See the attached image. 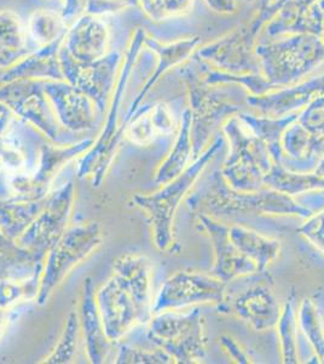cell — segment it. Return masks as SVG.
<instances>
[{
  "mask_svg": "<svg viewBox=\"0 0 324 364\" xmlns=\"http://www.w3.org/2000/svg\"><path fill=\"white\" fill-rule=\"evenodd\" d=\"M206 186L189 198V207L194 210L220 218L262 214V215H293L308 219L324 208V192L316 191L304 196L303 200L277 191L264 187L255 192L236 191L226 183L220 171H216Z\"/></svg>",
  "mask_w": 324,
  "mask_h": 364,
  "instance_id": "6da1fadb",
  "label": "cell"
},
{
  "mask_svg": "<svg viewBox=\"0 0 324 364\" xmlns=\"http://www.w3.org/2000/svg\"><path fill=\"white\" fill-rule=\"evenodd\" d=\"M178 75L188 90L195 159L205 151L210 137L218 127H220L230 117L242 112L236 97L247 91L245 89L240 90L238 87L241 85L238 84H231L233 87L228 89L229 84L211 85L206 83L193 60L181 65Z\"/></svg>",
  "mask_w": 324,
  "mask_h": 364,
  "instance_id": "7a4b0ae2",
  "label": "cell"
},
{
  "mask_svg": "<svg viewBox=\"0 0 324 364\" xmlns=\"http://www.w3.org/2000/svg\"><path fill=\"white\" fill-rule=\"evenodd\" d=\"M260 73L276 90L303 82L324 63V42L313 34H291L258 43Z\"/></svg>",
  "mask_w": 324,
  "mask_h": 364,
  "instance_id": "3957f363",
  "label": "cell"
},
{
  "mask_svg": "<svg viewBox=\"0 0 324 364\" xmlns=\"http://www.w3.org/2000/svg\"><path fill=\"white\" fill-rule=\"evenodd\" d=\"M224 137L218 136L212 145L190 163L189 166L172 181L164 183L160 190L150 195H135L132 203L143 210L152 226L154 243L159 250H169L174 243L173 225L181 200L191 191L203 170L222 149Z\"/></svg>",
  "mask_w": 324,
  "mask_h": 364,
  "instance_id": "277c9868",
  "label": "cell"
},
{
  "mask_svg": "<svg viewBox=\"0 0 324 364\" xmlns=\"http://www.w3.org/2000/svg\"><path fill=\"white\" fill-rule=\"evenodd\" d=\"M147 33L143 29H138L133 36L131 44L128 46V53L125 56V63L120 70V75L115 89L111 95V106L108 109L107 119L103 128L102 133L97 140L94 141V145L82 154L79 161L78 176L80 178H89L95 187L102 185L103 180L111 169L114 161L115 154L119 149L120 144L125 136V130L128 123L119 124L120 107L123 104V95L128 87L130 75L137 63L144 39Z\"/></svg>",
  "mask_w": 324,
  "mask_h": 364,
  "instance_id": "5b68a950",
  "label": "cell"
},
{
  "mask_svg": "<svg viewBox=\"0 0 324 364\" xmlns=\"http://www.w3.org/2000/svg\"><path fill=\"white\" fill-rule=\"evenodd\" d=\"M286 3L287 0H276L274 4L259 9L250 21L216 42L197 49L194 55L216 70L230 75L260 73V63L255 54L259 36Z\"/></svg>",
  "mask_w": 324,
  "mask_h": 364,
  "instance_id": "8992f818",
  "label": "cell"
},
{
  "mask_svg": "<svg viewBox=\"0 0 324 364\" xmlns=\"http://www.w3.org/2000/svg\"><path fill=\"white\" fill-rule=\"evenodd\" d=\"M222 130L230 145L220 170L223 178L231 188L241 192L263 190L264 176L274 164L269 147L247 130L238 114L228 118Z\"/></svg>",
  "mask_w": 324,
  "mask_h": 364,
  "instance_id": "52a82bcc",
  "label": "cell"
},
{
  "mask_svg": "<svg viewBox=\"0 0 324 364\" xmlns=\"http://www.w3.org/2000/svg\"><path fill=\"white\" fill-rule=\"evenodd\" d=\"M102 228L99 223H82L67 228L63 236L46 254L41 272L39 294L35 301L44 306L77 266L86 260L102 245Z\"/></svg>",
  "mask_w": 324,
  "mask_h": 364,
  "instance_id": "ba28073f",
  "label": "cell"
},
{
  "mask_svg": "<svg viewBox=\"0 0 324 364\" xmlns=\"http://www.w3.org/2000/svg\"><path fill=\"white\" fill-rule=\"evenodd\" d=\"M147 339L162 348L178 364L201 363L206 358L203 318L199 307L188 314L164 311L152 316L148 323Z\"/></svg>",
  "mask_w": 324,
  "mask_h": 364,
  "instance_id": "9c48e42d",
  "label": "cell"
},
{
  "mask_svg": "<svg viewBox=\"0 0 324 364\" xmlns=\"http://www.w3.org/2000/svg\"><path fill=\"white\" fill-rule=\"evenodd\" d=\"M226 283L225 300L220 307L242 319L257 331L274 329L279 322L281 306L265 272H255Z\"/></svg>",
  "mask_w": 324,
  "mask_h": 364,
  "instance_id": "30bf717a",
  "label": "cell"
},
{
  "mask_svg": "<svg viewBox=\"0 0 324 364\" xmlns=\"http://www.w3.org/2000/svg\"><path fill=\"white\" fill-rule=\"evenodd\" d=\"M45 80L17 79L0 87V101L8 105L15 116L20 117L38 129L55 145H70L78 142L75 135L58 123L54 108L44 90Z\"/></svg>",
  "mask_w": 324,
  "mask_h": 364,
  "instance_id": "8fae6325",
  "label": "cell"
},
{
  "mask_svg": "<svg viewBox=\"0 0 324 364\" xmlns=\"http://www.w3.org/2000/svg\"><path fill=\"white\" fill-rule=\"evenodd\" d=\"M94 139H84L70 145L44 144L41 146L39 161L32 171L11 175L9 180L13 198L40 200L51 193V186L58 173L65 166L82 157L94 145Z\"/></svg>",
  "mask_w": 324,
  "mask_h": 364,
  "instance_id": "7c38bea8",
  "label": "cell"
},
{
  "mask_svg": "<svg viewBox=\"0 0 324 364\" xmlns=\"http://www.w3.org/2000/svg\"><path fill=\"white\" fill-rule=\"evenodd\" d=\"M74 199L75 185L72 180L51 192L40 214L17 242L39 260H45L46 254L68 228Z\"/></svg>",
  "mask_w": 324,
  "mask_h": 364,
  "instance_id": "4fadbf2b",
  "label": "cell"
},
{
  "mask_svg": "<svg viewBox=\"0 0 324 364\" xmlns=\"http://www.w3.org/2000/svg\"><path fill=\"white\" fill-rule=\"evenodd\" d=\"M226 283L213 274L179 271L166 279L152 304V314L225 300ZM152 315V316H154Z\"/></svg>",
  "mask_w": 324,
  "mask_h": 364,
  "instance_id": "5bb4252c",
  "label": "cell"
},
{
  "mask_svg": "<svg viewBox=\"0 0 324 364\" xmlns=\"http://www.w3.org/2000/svg\"><path fill=\"white\" fill-rule=\"evenodd\" d=\"M58 58L63 78L67 83L85 92L94 102L99 113H104L115 87V77L121 63L118 50H111L104 58L94 63H77L61 46Z\"/></svg>",
  "mask_w": 324,
  "mask_h": 364,
  "instance_id": "9a60e30c",
  "label": "cell"
},
{
  "mask_svg": "<svg viewBox=\"0 0 324 364\" xmlns=\"http://www.w3.org/2000/svg\"><path fill=\"white\" fill-rule=\"evenodd\" d=\"M44 90L62 128L78 135L94 128L99 111L85 92L66 80H45Z\"/></svg>",
  "mask_w": 324,
  "mask_h": 364,
  "instance_id": "2e32d148",
  "label": "cell"
},
{
  "mask_svg": "<svg viewBox=\"0 0 324 364\" xmlns=\"http://www.w3.org/2000/svg\"><path fill=\"white\" fill-rule=\"evenodd\" d=\"M96 301L111 343H119L137 324H140L135 301L114 276L97 291Z\"/></svg>",
  "mask_w": 324,
  "mask_h": 364,
  "instance_id": "e0dca14e",
  "label": "cell"
},
{
  "mask_svg": "<svg viewBox=\"0 0 324 364\" xmlns=\"http://www.w3.org/2000/svg\"><path fill=\"white\" fill-rule=\"evenodd\" d=\"M199 226L210 237L214 249V267L212 274L229 283L236 278L258 272L257 266L240 252L230 238L229 226L217 218L205 213L197 214Z\"/></svg>",
  "mask_w": 324,
  "mask_h": 364,
  "instance_id": "ac0fdd59",
  "label": "cell"
},
{
  "mask_svg": "<svg viewBox=\"0 0 324 364\" xmlns=\"http://www.w3.org/2000/svg\"><path fill=\"white\" fill-rule=\"evenodd\" d=\"M324 0H287L279 13L265 26L271 39L291 34H313L322 38Z\"/></svg>",
  "mask_w": 324,
  "mask_h": 364,
  "instance_id": "d6986e66",
  "label": "cell"
},
{
  "mask_svg": "<svg viewBox=\"0 0 324 364\" xmlns=\"http://www.w3.org/2000/svg\"><path fill=\"white\" fill-rule=\"evenodd\" d=\"M324 95V73L303 80L293 87L271 91L262 96H246V104L258 109L262 116L284 117L300 112L318 96Z\"/></svg>",
  "mask_w": 324,
  "mask_h": 364,
  "instance_id": "ffe728a7",
  "label": "cell"
},
{
  "mask_svg": "<svg viewBox=\"0 0 324 364\" xmlns=\"http://www.w3.org/2000/svg\"><path fill=\"white\" fill-rule=\"evenodd\" d=\"M109 28L99 16L82 14L68 28L62 48L77 63H94L109 50Z\"/></svg>",
  "mask_w": 324,
  "mask_h": 364,
  "instance_id": "44dd1931",
  "label": "cell"
},
{
  "mask_svg": "<svg viewBox=\"0 0 324 364\" xmlns=\"http://www.w3.org/2000/svg\"><path fill=\"white\" fill-rule=\"evenodd\" d=\"M114 277L135 301L140 324H148L152 315V262L138 254H126L114 262Z\"/></svg>",
  "mask_w": 324,
  "mask_h": 364,
  "instance_id": "7402d4cb",
  "label": "cell"
},
{
  "mask_svg": "<svg viewBox=\"0 0 324 364\" xmlns=\"http://www.w3.org/2000/svg\"><path fill=\"white\" fill-rule=\"evenodd\" d=\"M78 315L89 362L104 363L111 353L113 343L106 336L96 301L95 286L91 278H86L82 284Z\"/></svg>",
  "mask_w": 324,
  "mask_h": 364,
  "instance_id": "603a6c76",
  "label": "cell"
},
{
  "mask_svg": "<svg viewBox=\"0 0 324 364\" xmlns=\"http://www.w3.org/2000/svg\"><path fill=\"white\" fill-rule=\"evenodd\" d=\"M200 43H201L200 38L193 37L179 41V42L171 43V44H161L160 42H157L156 39L149 37L147 34V37L144 39V46L156 55L157 63L152 75L149 77L148 82L142 87L140 94L135 96V99L128 108L126 118L123 120L125 123H128L132 117L135 116V113L140 109L144 97L148 95L149 91L155 87V84L162 78V75L173 67L181 66L186 63L196 51V48L200 46Z\"/></svg>",
  "mask_w": 324,
  "mask_h": 364,
  "instance_id": "cb8c5ba5",
  "label": "cell"
},
{
  "mask_svg": "<svg viewBox=\"0 0 324 364\" xmlns=\"http://www.w3.org/2000/svg\"><path fill=\"white\" fill-rule=\"evenodd\" d=\"M65 38H60L56 42L41 46L32 54L26 56L1 75V82L8 83L17 79L65 80L58 58V53L65 42Z\"/></svg>",
  "mask_w": 324,
  "mask_h": 364,
  "instance_id": "d4e9b609",
  "label": "cell"
},
{
  "mask_svg": "<svg viewBox=\"0 0 324 364\" xmlns=\"http://www.w3.org/2000/svg\"><path fill=\"white\" fill-rule=\"evenodd\" d=\"M35 50L20 17L10 10L0 11V68H11Z\"/></svg>",
  "mask_w": 324,
  "mask_h": 364,
  "instance_id": "484cf974",
  "label": "cell"
},
{
  "mask_svg": "<svg viewBox=\"0 0 324 364\" xmlns=\"http://www.w3.org/2000/svg\"><path fill=\"white\" fill-rule=\"evenodd\" d=\"M229 233L236 248L257 266L258 272H265L279 257L281 245L277 240L269 238L242 225H233L229 228Z\"/></svg>",
  "mask_w": 324,
  "mask_h": 364,
  "instance_id": "4316f807",
  "label": "cell"
},
{
  "mask_svg": "<svg viewBox=\"0 0 324 364\" xmlns=\"http://www.w3.org/2000/svg\"><path fill=\"white\" fill-rule=\"evenodd\" d=\"M194 158L193 141H191V116L189 108L181 116V128L178 132L172 149L160 166L156 170L155 181L164 185L178 178L184 171Z\"/></svg>",
  "mask_w": 324,
  "mask_h": 364,
  "instance_id": "83f0119b",
  "label": "cell"
},
{
  "mask_svg": "<svg viewBox=\"0 0 324 364\" xmlns=\"http://www.w3.org/2000/svg\"><path fill=\"white\" fill-rule=\"evenodd\" d=\"M238 117L250 133L258 137L259 140L263 141L269 147L274 161H279L281 154H284L281 145L282 136L288 127L298 119L299 112L291 113L284 117H259L250 113L240 112Z\"/></svg>",
  "mask_w": 324,
  "mask_h": 364,
  "instance_id": "f1b7e54d",
  "label": "cell"
},
{
  "mask_svg": "<svg viewBox=\"0 0 324 364\" xmlns=\"http://www.w3.org/2000/svg\"><path fill=\"white\" fill-rule=\"evenodd\" d=\"M264 185L279 193L296 197L310 192L324 191V178H320L313 171L300 173L287 169L282 163L274 161L270 170L264 176Z\"/></svg>",
  "mask_w": 324,
  "mask_h": 364,
  "instance_id": "f546056e",
  "label": "cell"
},
{
  "mask_svg": "<svg viewBox=\"0 0 324 364\" xmlns=\"http://www.w3.org/2000/svg\"><path fill=\"white\" fill-rule=\"evenodd\" d=\"M46 198L40 200H23L13 197L0 199V231L9 238L18 240L40 214Z\"/></svg>",
  "mask_w": 324,
  "mask_h": 364,
  "instance_id": "4dcf8cb0",
  "label": "cell"
},
{
  "mask_svg": "<svg viewBox=\"0 0 324 364\" xmlns=\"http://www.w3.org/2000/svg\"><path fill=\"white\" fill-rule=\"evenodd\" d=\"M44 261L0 231V281L5 278H26L41 271Z\"/></svg>",
  "mask_w": 324,
  "mask_h": 364,
  "instance_id": "1f68e13d",
  "label": "cell"
},
{
  "mask_svg": "<svg viewBox=\"0 0 324 364\" xmlns=\"http://www.w3.org/2000/svg\"><path fill=\"white\" fill-rule=\"evenodd\" d=\"M68 23L62 18L61 14L49 10H39L29 17L27 34L34 48H41L66 37Z\"/></svg>",
  "mask_w": 324,
  "mask_h": 364,
  "instance_id": "d6a6232c",
  "label": "cell"
},
{
  "mask_svg": "<svg viewBox=\"0 0 324 364\" xmlns=\"http://www.w3.org/2000/svg\"><path fill=\"white\" fill-rule=\"evenodd\" d=\"M276 329L279 336L282 362L286 364L299 363V345H298L299 324H298V316L293 306V302L287 301L284 304L281 310Z\"/></svg>",
  "mask_w": 324,
  "mask_h": 364,
  "instance_id": "836d02e7",
  "label": "cell"
},
{
  "mask_svg": "<svg viewBox=\"0 0 324 364\" xmlns=\"http://www.w3.org/2000/svg\"><path fill=\"white\" fill-rule=\"evenodd\" d=\"M296 316L299 329L311 345L318 363L324 364V327L315 302L311 299H303Z\"/></svg>",
  "mask_w": 324,
  "mask_h": 364,
  "instance_id": "e575fe53",
  "label": "cell"
},
{
  "mask_svg": "<svg viewBox=\"0 0 324 364\" xmlns=\"http://www.w3.org/2000/svg\"><path fill=\"white\" fill-rule=\"evenodd\" d=\"M41 271L26 278H5L0 281V307L9 310L18 302L37 300Z\"/></svg>",
  "mask_w": 324,
  "mask_h": 364,
  "instance_id": "d590c367",
  "label": "cell"
},
{
  "mask_svg": "<svg viewBox=\"0 0 324 364\" xmlns=\"http://www.w3.org/2000/svg\"><path fill=\"white\" fill-rule=\"evenodd\" d=\"M80 321L77 312H70L67 316L65 328L62 331L61 338L54 351L45 357L41 363L67 364L72 363L77 355L79 336H80Z\"/></svg>",
  "mask_w": 324,
  "mask_h": 364,
  "instance_id": "8d00e7d4",
  "label": "cell"
},
{
  "mask_svg": "<svg viewBox=\"0 0 324 364\" xmlns=\"http://www.w3.org/2000/svg\"><path fill=\"white\" fill-rule=\"evenodd\" d=\"M138 4L152 21L162 22L189 14L194 0H138Z\"/></svg>",
  "mask_w": 324,
  "mask_h": 364,
  "instance_id": "74e56055",
  "label": "cell"
},
{
  "mask_svg": "<svg viewBox=\"0 0 324 364\" xmlns=\"http://www.w3.org/2000/svg\"><path fill=\"white\" fill-rule=\"evenodd\" d=\"M125 136L137 146H148L155 141L159 134L150 114V106L140 108L128 123Z\"/></svg>",
  "mask_w": 324,
  "mask_h": 364,
  "instance_id": "f35d334b",
  "label": "cell"
},
{
  "mask_svg": "<svg viewBox=\"0 0 324 364\" xmlns=\"http://www.w3.org/2000/svg\"><path fill=\"white\" fill-rule=\"evenodd\" d=\"M115 363L171 364L174 363V360L162 348L147 350L121 345L115 358Z\"/></svg>",
  "mask_w": 324,
  "mask_h": 364,
  "instance_id": "ab89813d",
  "label": "cell"
},
{
  "mask_svg": "<svg viewBox=\"0 0 324 364\" xmlns=\"http://www.w3.org/2000/svg\"><path fill=\"white\" fill-rule=\"evenodd\" d=\"M0 161L3 169L15 175L27 171V158L20 146L9 135L0 137Z\"/></svg>",
  "mask_w": 324,
  "mask_h": 364,
  "instance_id": "60d3db41",
  "label": "cell"
},
{
  "mask_svg": "<svg viewBox=\"0 0 324 364\" xmlns=\"http://www.w3.org/2000/svg\"><path fill=\"white\" fill-rule=\"evenodd\" d=\"M298 233L324 254V208L308 218Z\"/></svg>",
  "mask_w": 324,
  "mask_h": 364,
  "instance_id": "b9f144b4",
  "label": "cell"
},
{
  "mask_svg": "<svg viewBox=\"0 0 324 364\" xmlns=\"http://www.w3.org/2000/svg\"><path fill=\"white\" fill-rule=\"evenodd\" d=\"M135 4H138V0H86L84 14L101 17L119 13L123 9Z\"/></svg>",
  "mask_w": 324,
  "mask_h": 364,
  "instance_id": "7bdbcfd3",
  "label": "cell"
},
{
  "mask_svg": "<svg viewBox=\"0 0 324 364\" xmlns=\"http://www.w3.org/2000/svg\"><path fill=\"white\" fill-rule=\"evenodd\" d=\"M150 114L159 136H169L174 130L172 112L164 102L150 106Z\"/></svg>",
  "mask_w": 324,
  "mask_h": 364,
  "instance_id": "ee69618b",
  "label": "cell"
},
{
  "mask_svg": "<svg viewBox=\"0 0 324 364\" xmlns=\"http://www.w3.org/2000/svg\"><path fill=\"white\" fill-rule=\"evenodd\" d=\"M219 343L222 346L226 355L231 358L233 362L238 364H250L253 363V360H250L246 350L241 346V343L236 341L234 338L229 336H223L219 338Z\"/></svg>",
  "mask_w": 324,
  "mask_h": 364,
  "instance_id": "f6af8a7d",
  "label": "cell"
},
{
  "mask_svg": "<svg viewBox=\"0 0 324 364\" xmlns=\"http://www.w3.org/2000/svg\"><path fill=\"white\" fill-rule=\"evenodd\" d=\"M15 117L16 116L11 111V108L0 101V137L8 135Z\"/></svg>",
  "mask_w": 324,
  "mask_h": 364,
  "instance_id": "bcb514c9",
  "label": "cell"
},
{
  "mask_svg": "<svg viewBox=\"0 0 324 364\" xmlns=\"http://www.w3.org/2000/svg\"><path fill=\"white\" fill-rule=\"evenodd\" d=\"M205 1L218 14H235L238 10L236 0H205Z\"/></svg>",
  "mask_w": 324,
  "mask_h": 364,
  "instance_id": "7dc6e473",
  "label": "cell"
},
{
  "mask_svg": "<svg viewBox=\"0 0 324 364\" xmlns=\"http://www.w3.org/2000/svg\"><path fill=\"white\" fill-rule=\"evenodd\" d=\"M9 316L8 310H4L0 307V339L1 336H4L5 331L8 328Z\"/></svg>",
  "mask_w": 324,
  "mask_h": 364,
  "instance_id": "c3c4849f",
  "label": "cell"
},
{
  "mask_svg": "<svg viewBox=\"0 0 324 364\" xmlns=\"http://www.w3.org/2000/svg\"><path fill=\"white\" fill-rule=\"evenodd\" d=\"M313 173L320 176V178H324V156H322V157L318 159V161H317L316 166H315V169H313Z\"/></svg>",
  "mask_w": 324,
  "mask_h": 364,
  "instance_id": "681fc988",
  "label": "cell"
},
{
  "mask_svg": "<svg viewBox=\"0 0 324 364\" xmlns=\"http://www.w3.org/2000/svg\"><path fill=\"white\" fill-rule=\"evenodd\" d=\"M276 0H257V4H258V9L265 8L269 5L274 4Z\"/></svg>",
  "mask_w": 324,
  "mask_h": 364,
  "instance_id": "f907efd6",
  "label": "cell"
},
{
  "mask_svg": "<svg viewBox=\"0 0 324 364\" xmlns=\"http://www.w3.org/2000/svg\"><path fill=\"white\" fill-rule=\"evenodd\" d=\"M247 3H253V1H257V0H245Z\"/></svg>",
  "mask_w": 324,
  "mask_h": 364,
  "instance_id": "816d5d0a",
  "label": "cell"
},
{
  "mask_svg": "<svg viewBox=\"0 0 324 364\" xmlns=\"http://www.w3.org/2000/svg\"><path fill=\"white\" fill-rule=\"evenodd\" d=\"M3 170V166H1V161H0V171Z\"/></svg>",
  "mask_w": 324,
  "mask_h": 364,
  "instance_id": "f5cc1de1",
  "label": "cell"
}]
</instances>
